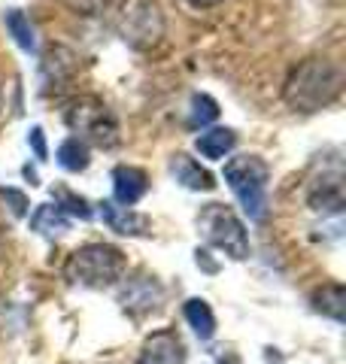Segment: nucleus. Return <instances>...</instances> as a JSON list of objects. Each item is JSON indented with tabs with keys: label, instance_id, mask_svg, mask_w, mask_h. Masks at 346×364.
I'll use <instances>...</instances> for the list:
<instances>
[{
	"label": "nucleus",
	"instance_id": "obj_13",
	"mask_svg": "<svg viewBox=\"0 0 346 364\" xmlns=\"http://www.w3.org/2000/svg\"><path fill=\"white\" fill-rule=\"evenodd\" d=\"M234 146H237V134L231 128H210L194 140V149H198L206 161H222L228 152H234Z\"/></svg>",
	"mask_w": 346,
	"mask_h": 364
},
{
	"label": "nucleus",
	"instance_id": "obj_6",
	"mask_svg": "<svg viewBox=\"0 0 346 364\" xmlns=\"http://www.w3.org/2000/svg\"><path fill=\"white\" fill-rule=\"evenodd\" d=\"M164 28H167V21H164L158 0H131V4H125L119 33L131 49L146 52L152 46H158L161 37H164Z\"/></svg>",
	"mask_w": 346,
	"mask_h": 364
},
{
	"label": "nucleus",
	"instance_id": "obj_24",
	"mask_svg": "<svg viewBox=\"0 0 346 364\" xmlns=\"http://www.w3.org/2000/svg\"><path fill=\"white\" fill-rule=\"evenodd\" d=\"M189 6H194V9H213V6H219V4H225V0H186Z\"/></svg>",
	"mask_w": 346,
	"mask_h": 364
},
{
	"label": "nucleus",
	"instance_id": "obj_5",
	"mask_svg": "<svg viewBox=\"0 0 346 364\" xmlns=\"http://www.w3.org/2000/svg\"><path fill=\"white\" fill-rule=\"evenodd\" d=\"M64 122L83 143H95L100 149H112L119 143V122L100 97H76L64 112Z\"/></svg>",
	"mask_w": 346,
	"mask_h": 364
},
{
	"label": "nucleus",
	"instance_id": "obj_21",
	"mask_svg": "<svg viewBox=\"0 0 346 364\" xmlns=\"http://www.w3.org/2000/svg\"><path fill=\"white\" fill-rule=\"evenodd\" d=\"M115 4V0H67V6L73 9L76 16H100Z\"/></svg>",
	"mask_w": 346,
	"mask_h": 364
},
{
	"label": "nucleus",
	"instance_id": "obj_23",
	"mask_svg": "<svg viewBox=\"0 0 346 364\" xmlns=\"http://www.w3.org/2000/svg\"><path fill=\"white\" fill-rule=\"evenodd\" d=\"M28 143L33 146V155H37L40 161H46V158H49V149H46V136H43V128H31Z\"/></svg>",
	"mask_w": 346,
	"mask_h": 364
},
{
	"label": "nucleus",
	"instance_id": "obj_20",
	"mask_svg": "<svg viewBox=\"0 0 346 364\" xmlns=\"http://www.w3.org/2000/svg\"><path fill=\"white\" fill-rule=\"evenodd\" d=\"M189 124L192 128H206L219 119V104L210 95H192V104H189Z\"/></svg>",
	"mask_w": 346,
	"mask_h": 364
},
{
	"label": "nucleus",
	"instance_id": "obj_17",
	"mask_svg": "<svg viewBox=\"0 0 346 364\" xmlns=\"http://www.w3.org/2000/svg\"><path fill=\"white\" fill-rule=\"evenodd\" d=\"M182 313H186V322L194 328V334L201 340H210L216 334V316H213L206 301L192 298V301H186V306H182Z\"/></svg>",
	"mask_w": 346,
	"mask_h": 364
},
{
	"label": "nucleus",
	"instance_id": "obj_12",
	"mask_svg": "<svg viewBox=\"0 0 346 364\" xmlns=\"http://www.w3.org/2000/svg\"><path fill=\"white\" fill-rule=\"evenodd\" d=\"M170 173H173V179H177L179 186H186L192 191H213L216 188V176L210 173V170H204L186 152H177L170 158Z\"/></svg>",
	"mask_w": 346,
	"mask_h": 364
},
{
	"label": "nucleus",
	"instance_id": "obj_8",
	"mask_svg": "<svg viewBox=\"0 0 346 364\" xmlns=\"http://www.w3.org/2000/svg\"><path fill=\"white\" fill-rule=\"evenodd\" d=\"M307 203H310V210H316L322 215L325 213L340 215V210H343V173H340V164H334L331 173L322 170V176L310 182Z\"/></svg>",
	"mask_w": 346,
	"mask_h": 364
},
{
	"label": "nucleus",
	"instance_id": "obj_11",
	"mask_svg": "<svg viewBox=\"0 0 346 364\" xmlns=\"http://www.w3.org/2000/svg\"><path fill=\"white\" fill-rule=\"evenodd\" d=\"M98 207H100L103 222L110 225V231L122 234V237H143V234H149V219L143 213H137L131 207H119V203H112V200H103V203H98Z\"/></svg>",
	"mask_w": 346,
	"mask_h": 364
},
{
	"label": "nucleus",
	"instance_id": "obj_7",
	"mask_svg": "<svg viewBox=\"0 0 346 364\" xmlns=\"http://www.w3.org/2000/svg\"><path fill=\"white\" fill-rule=\"evenodd\" d=\"M161 301H164V289L155 277H134L128 279L125 286L119 289V304L122 310H128L134 316H146V313H155Z\"/></svg>",
	"mask_w": 346,
	"mask_h": 364
},
{
	"label": "nucleus",
	"instance_id": "obj_2",
	"mask_svg": "<svg viewBox=\"0 0 346 364\" xmlns=\"http://www.w3.org/2000/svg\"><path fill=\"white\" fill-rule=\"evenodd\" d=\"M125 267H128V258H125L122 249H115L110 243H85L76 252H70L64 264V277L73 286L107 289L125 277Z\"/></svg>",
	"mask_w": 346,
	"mask_h": 364
},
{
	"label": "nucleus",
	"instance_id": "obj_18",
	"mask_svg": "<svg viewBox=\"0 0 346 364\" xmlns=\"http://www.w3.org/2000/svg\"><path fill=\"white\" fill-rule=\"evenodd\" d=\"M343 304H346V291L340 282H325L313 294V306L322 316H331L334 322H343Z\"/></svg>",
	"mask_w": 346,
	"mask_h": 364
},
{
	"label": "nucleus",
	"instance_id": "obj_4",
	"mask_svg": "<svg viewBox=\"0 0 346 364\" xmlns=\"http://www.w3.org/2000/svg\"><path fill=\"white\" fill-rule=\"evenodd\" d=\"M198 234L204 237L210 246L222 249L228 258L243 261L249 258V237L243 222L237 219V213L225 207V203H204L198 213Z\"/></svg>",
	"mask_w": 346,
	"mask_h": 364
},
{
	"label": "nucleus",
	"instance_id": "obj_19",
	"mask_svg": "<svg viewBox=\"0 0 346 364\" xmlns=\"http://www.w3.org/2000/svg\"><path fill=\"white\" fill-rule=\"evenodd\" d=\"M55 207L61 210L67 219H83V222H91L95 219V210H91V203L83 198V195H76V191L70 188H55Z\"/></svg>",
	"mask_w": 346,
	"mask_h": 364
},
{
	"label": "nucleus",
	"instance_id": "obj_15",
	"mask_svg": "<svg viewBox=\"0 0 346 364\" xmlns=\"http://www.w3.org/2000/svg\"><path fill=\"white\" fill-rule=\"evenodd\" d=\"M55 161H58V167H64L67 173H79V170H85L91 164V149L79 136H67V140L58 146Z\"/></svg>",
	"mask_w": 346,
	"mask_h": 364
},
{
	"label": "nucleus",
	"instance_id": "obj_14",
	"mask_svg": "<svg viewBox=\"0 0 346 364\" xmlns=\"http://www.w3.org/2000/svg\"><path fill=\"white\" fill-rule=\"evenodd\" d=\"M4 25H6V33L16 40V46L21 52H28V55L37 52V33H33L31 18L21 13V9H6V13H4Z\"/></svg>",
	"mask_w": 346,
	"mask_h": 364
},
{
	"label": "nucleus",
	"instance_id": "obj_25",
	"mask_svg": "<svg viewBox=\"0 0 346 364\" xmlns=\"http://www.w3.org/2000/svg\"><path fill=\"white\" fill-rule=\"evenodd\" d=\"M219 364H225V361H219Z\"/></svg>",
	"mask_w": 346,
	"mask_h": 364
},
{
	"label": "nucleus",
	"instance_id": "obj_22",
	"mask_svg": "<svg viewBox=\"0 0 346 364\" xmlns=\"http://www.w3.org/2000/svg\"><path fill=\"white\" fill-rule=\"evenodd\" d=\"M0 198L9 203V210H13V215H19V219L28 213V198H25V191H19V188H0Z\"/></svg>",
	"mask_w": 346,
	"mask_h": 364
},
{
	"label": "nucleus",
	"instance_id": "obj_3",
	"mask_svg": "<svg viewBox=\"0 0 346 364\" xmlns=\"http://www.w3.org/2000/svg\"><path fill=\"white\" fill-rule=\"evenodd\" d=\"M222 176L249 219L261 222L268 215V179H271L268 161L258 155H237L225 164Z\"/></svg>",
	"mask_w": 346,
	"mask_h": 364
},
{
	"label": "nucleus",
	"instance_id": "obj_9",
	"mask_svg": "<svg viewBox=\"0 0 346 364\" xmlns=\"http://www.w3.org/2000/svg\"><path fill=\"white\" fill-rule=\"evenodd\" d=\"M137 364H186V343L177 331H155L140 346Z\"/></svg>",
	"mask_w": 346,
	"mask_h": 364
},
{
	"label": "nucleus",
	"instance_id": "obj_1",
	"mask_svg": "<svg viewBox=\"0 0 346 364\" xmlns=\"http://www.w3.org/2000/svg\"><path fill=\"white\" fill-rule=\"evenodd\" d=\"M343 91V67L334 58H307L298 67H292L285 85L283 100L288 109L295 112H319L328 104L340 97Z\"/></svg>",
	"mask_w": 346,
	"mask_h": 364
},
{
	"label": "nucleus",
	"instance_id": "obj_10",
	"mask_svg": "<svg viewBox=\"0 0 346 364\" xmlns=\"http://www.w3.org/2000/svg\"><path fill=\"white\" fill-rule=\"evenodd\" d=\"M146 191H149L146 170L134 167V164H119L112 170V203H119V207H134Z\"/></svg>",
	"mask_w": 346,
	"mask_h": 364
},
{
	"label": "nucleus",
	"instance_id": "obj_16",
	"mask_svg": "<svg viewBox=\"0 0 346 364\" xmlns=\"http://www.w3.org/2000/svg\"><path fill=\"white\" fill-rule=\"evenodd\" d=\"M31 231L46 234V237H58V234L70 231V219L58 207H52V203H40L31 215Z\"/></svg>",
	"mask_w": 346,
	"mask_h": 364
}]
</instances>
